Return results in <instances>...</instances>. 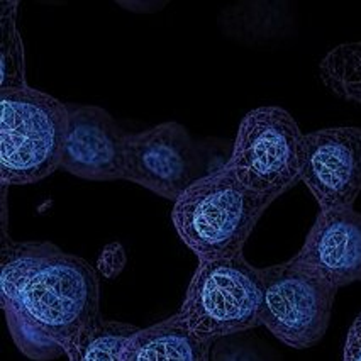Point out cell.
<instances>
[{
    "instance_id": "cell-12",
    "label": "cell",
    "mask_w": 361,
    "mask_h": 361,
    "mask_svg": "<svg viewBox=\"0 0 361 361\" xmlns=\"http://www.w3.org/2000/svg\"><path fill=\"white\" fill-rule=\"evenodd\" d=\"M140 327L99 316L66 350L68 361H124V348Z\"/></svg>"
},
{
    "instance_id": "cell-9",
    "label": "cell",
    "mask_w": 361,
    "mask_h": 361,
    "mask_svg": "<svg viewBox=\"0 0 361 361\" xmlns=\"http://www.w3.org/2000/svg\"><path fill=\"white\" fill-rule=\"evenodd\" d=\"M61 170L95 182L124 180L126 137L114 117L97 106L66 104Z\"/></svg>"
},
{
    "instance_id": "cell-1",
    "label": "cell",
    "mask_w": 361,
    "mask_h": 361,
    "mask_svg": "<svg viewBox=\"0 0 361 361\" xmlns=\"http://www.w3.org/2000/svg\"><path fill=\"white\" fill-rule=\"evenodd\" d=\"M0 299L16 346L49 361L66 350L99 314L95 268L53 243H19L4 234Z\"/></svg>"
},
{
    "instance_id": "cell-11",
    "label": "cell",
    "mask_w": 361,
    "mask_h": 361,
    "mask_svg": "<svg viewBox=\"0 0 361 361\" xmlns=\"http://www.w3.org/2000/svg\"><path fill=\"white\" fill-rule=\"evenodd\" d=\"M212 341L192 333L178 316L137 329L124 348V361H211Z\"/></svg>"
},
{
    "instance_id": "cell-13",
    "label": "cell",
    "mask_w": 361,
    "mask_h": 361,
    "mask_svg": "<svg viewBox=\"0 0 361 361\" xmlns=\"http://www.w3.org/2000/svg\"><path fill=\"white\" fill-rule=\"evenodd\" d=\"M319 77L336 97L361 106V43L331 49L319 65Z\"/></svg>"
},
{
    "instance_id": "cell-17",
    "label": "cell",
    "mask_w": 361,
    "mask_h": 361,
    "mask_svg": "<svg viewBox=\"0 0 361 361\" xmlns=\"http://www.w3.org/2000/svg\"><path fill=\"white\" fill-rule=\"evenodd\" d=\"M343 361H361V314L356 316L350 329H348Z\"/></svg>"
},
{
    "instance_id": "cell-7",
    "label": "cell",
    "mask_w": 361,
    "mask_h": 361,
    "mask_svg": "<svg viewBox=\"0 0 361 361\" xmlns=\"http://www.w3.org/2000/svg\"><path fill=\"white\" fill-rule=\"evenodd\" d=\"M207 173L204 148L182 124L163 123L141 133H128V182L175 202Z\"/></svg>"
},
{
    "instance_id": "cell-5",
    "label": "cell",
    "mask_w": 361,
    "mask_h": 361,
    "mask_svg": "<svg viewBox=\"0 0 361 361\" xmlns=\"http://www.w3.org/2000/svg\"><path fill=\"white\" fill-rule=\"evenodd\" d=\"M302 141L290 112L279 106L253 109L239 124L228 165L243 185L276 200L300 182Z\"/></svg>"
},
{
    "instance_id": "cell-14",
    "label": "cell",
    "mask_w": 361,
    "mask_h": 361,
    "mask_svg": "<svg viewBox=\"0 0 361 361\" xmlns=\"http://www.w3.org/2000/svg\"><path fill=\"white\" fill-rule=\"evenodd\" d=\"M276 4L247 2L226 11L221 16V26L229 37L241 41H259L280 35L287 19L282 9H274Z\"/></svg>"
},
{
    "instance_id": "cell-10",
    "label": "cell",
    "mask_w": 361,
    "mask_h": 361,
    "mask_svg": "<svg viewBox=\"0 0 361 361\" xmlns=\"http://www.w3.org/2000/svg\"><path fill=\"white\" fill-rule=\"evenodd\" d=\"M293 259L338 290L361 282V214L353 207L319 212Z\"/></svg>"
},
{
    "instance_id": "cell-2",
    "label": "cell",
    "mask_w": 361,
    "mask_h": 361,
    "mask_svg": "<svg viewBox=\"0 0 361 361\" xmlns=\"http://www.w3.org/2000/svg\"><path fill=\"white\" fill-rule=\"evenodd\" d=\"M274 200L239 182L228 161L214 168L173 202L178 238L199 262L243 253L247 238Z\"/></svg>"
},
{
    "instance_id": "cell-4",
    "label": "cell",
    "mask_w": 361,
    "mask_h": 361,
    "mask_svg": "<svg viewBox=\"0 0 361 361\" xmlns=\"http://www.w3.org/2000/svg\"><path fill=\"white\" fill-rule=\"evenodd\" d=\"M262 276L239 253L199 262L176 316L192 333L216 341L259 324Z\"/></svg>"
},
{
    "instance_id": "cell-15",
    "label": "cell",
    "mask_w": 361,
    "mask_h": 361,
    "mask_svg": "<svg viewBox=\"0 0 361 361\" xmlns=\"http://www.w3.org/2000/svg\"><path fill=\"white\" fill-rule=\"evenodd\" d=\"M9 4H2L0 14V27H2V43H0V54H2V77H0V90L4 88H23L27 87L24 80V53L20 44L18 27H16V7L7 9Z\"/></svg>"
},
{
    "instance_id": "cell-8",
    "label": "cell",
    "mask_w": 361,
    "mask_h": 361,
    "mask_svg": "<svg viewBox=\"0 0 361 361\" xmlns=\"http://www.w3.org/2000/svg\"><path fill=\"white\" fill-rule=\"evenodd\" d=\"M300 182L321 211L353 207L361 192V128H326L304 134Z\"/></svg>"
},
{
    "instance_id": "cell-3",
    "label": "cell",
    "mask_w": 361,
    "mask_h": 361,
    "mask_svg": "<svg viewBox=\"0 0 361 361\" xmlns=\"http://www.w3.org/2000/svg\"><path fill=\"white\" fill-rule=\"evenodd\" d=\"M68 107L32 87L0 90V183L31 185L61 165Z\"/></svg>"
},
{
    "instance_id": "cell-6",
    "label": "cell",
    "mask_w": 361,
    "mask_h": 361,
    "mask_svg": "<svg viewBox=\"0 0 361 361\" xmlns=\"http://www.w3.org/2000/svg\"><path fill=\"white\" fill-rule=\"evenodd\" d=\"M259 324L295 350H307L324 338L338 288L295 259L259 268Z\"/></svg>"
},
{
    "instance_id": "cell-16",
    "label": "cell",
    "mask_w": 361,
    "mask_h": 361,
    "mask_svg": "<svg viewBox=\"0 0 361 361\" xmlns=\"http://www.w3.org/2000/svg\"><path fill=\"white\" fill-rule=\"evenodd\" d=\"M211 361H282V358L259 338L239 333L216 339Z\"/></svg>"
}]
</instances>
